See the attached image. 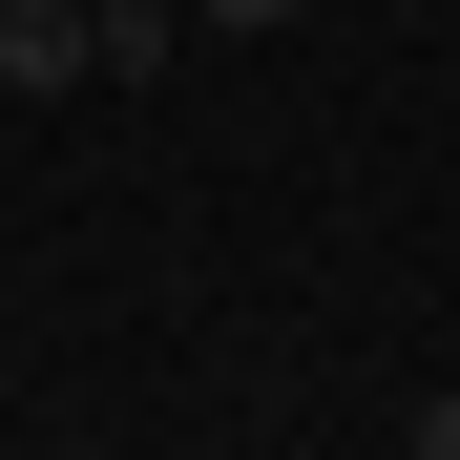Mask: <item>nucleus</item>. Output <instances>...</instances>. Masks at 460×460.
Here are the masks:
<instances>
[{"instance_id":"1","label":"nucleus","mask_w":460,"mask_h":460,"mask_svg":"<svg viewBox=\"0 0 460 460\" xmlns=\"http://www.w3.org/2000/svg\"><path fill=\"white\" fill-rule=\"evenodd\" d=\"M105 84V22L84 0H0V105H84Z\"/></svg>"},{"instance_id":"2","label":"nucleus","mask_w":460,"mask_h":460,"mask_svg":"<svg viewBox=\"0 0 460 460\" xmlns=\"http://www.w3.org/2000/svg\"><path fill=\"white\" fill-rule=\"evenodd\" d=\"M189 63V0H105V84H168Z\"/></svg>"},{"instance_id":"3","label":"nucleus","mask_w":460,"mask_h":460,"mask_svg":"<svg viewBox=\"0 0 460 460\" xmlns=\"http://www.w3.org/2000/svg\"><path fill=\"white\" fill-rule=\"evenodd\" d=\"M293 22V0H189V42H272Z\"/></svg>"},{"instance_id":"4","label":"nucleus","mask_w":460,"mask_h":460,"mask_svg":"<svg viewBox=\"0 0 460 460\" xmlns=\"http://www.w3.org/2000/svg\"><path fill=\"white\" fill-rule=\"evenodd\" d=\"M398 439H419V460H460V376H439V398H419V419H398Z\"/></svg>"},{"instance_id":"5","label":"nucleus","mask_w":460,"mask_h":460,"mask_svg":"<svg viewBox=\"0 0 460 460\" xmlns=\"http://www.w3.org/2000/svg\"><path fill=\"white\" fill-rule=\"evenodd\" d=\"M84 22H105V0H84Z\"/></svg>"}]
</instances>
